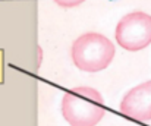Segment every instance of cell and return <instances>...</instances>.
<instances>
[{"instance_id": "obj_1", "label": "cell", "mask_w": 151, "mask_h": 126, "mask_svg": "<svg viewBox=\"0 0 151 126\" xmlns=\"http://www.w3.org/2000/svg\"><path fill=\"white\" fill-rule=\"evenodd\" d=\"M104 100L91 86H76L62 100V114L70 126H96L104 116Z\"/></svg>"}, {"instance_id": "obj_2", "label": "cell", "mask_w": 151, "mask_h": 126, "mask_svg": "<svg viewBox=\"0 0 151 126\" xmlns=\"http://www.w3.org/2000/svg\"><path fill=\"white\" fill-rule=\"evenodd\" d=\"M114 44L100 32H85L79 35L70 48L75 66L85 72L106 69L114 57Z\"/></svg>"}, {"instance_id": "obj_3", "label": "cell", "mask_w": 151, "mask_h": 126, "mask_svg": "<svg viewBox=\"0 0 151 126\" xmlns=\"http://www.w3.org/2000/svg\"><path fill=\"white\" fill-rule=\"evenodd\" d=\"M114 38L128 51H139L151 44V16L135 10L125 15L116 25Z\"/></svg>"}, {"instance_id": "obj_4", "label": "cell", "mask_w": 151, "mask_h": 126, "mask_svg": "<svg viewBox=\"0 0 151 126\" xmlns=\"http://www.w3.org/2000/svg\"><path fill=\"white\" fill-rule=\"evenodd\" d=\"M120 112L135 120H151V81L134 86L120 103Z\"/></svg>"}, {"instance_id": "obj_5", "label": "cell", "mask_w": 151, "mask_h": 126, "mask_svg": "<svg viewBox=\"0 0 151 126\" xmlns=\"http://www.w3.org/2000/svg\"><path fill=\"white\" fill-rule=\"evenodd\" d=\"M60 7H65V9H70V7H76V6H79L82 1H85V0H54Z\"/></svg>"}]
</instances>
